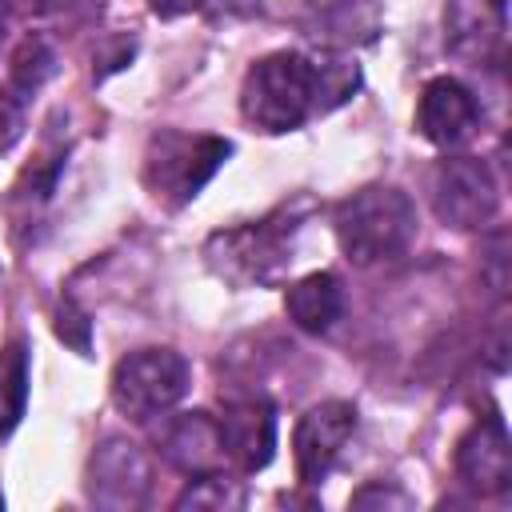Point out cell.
<instances>
[{
  "label": "cell",
  "instance_id": "cell-1",
  "mask_svg": "<svg viewBox=\"0 0 512 512\" xmlns=\"http://www.w3.org/2000/svg\"><path fill=\"white\" fill-rule=\"evenodd\" d=\"M328 112L324 60L308 52H272L256 60L240 84V116L268 136L300 128L308 116Z\"/></svg>",
  "mask_w": 512,
  "mask_h": 512
},
{
  "label": "cell",
  "instance_id": "cell-2",
  "mask_svg": "<svg viewBox=\"0 0 512 512\" xmlns=\"http://www.w3.org/2000/svg\"><path fill=\"white\" fill-rule=\"evenodd\" d=\"M332 228H336L340 252L356 268H372L408 252V244L416 240V208L408 192L392 184H368L336 204Z\"/></svg>",
  "mask_w": 512,
  "mask_h": 512
},
{
  "label": "cell",
  "instance_id": "cell-3",
  "mask_svg": "<svg viewBox=\"0 0 512 512\" xmlns=\"http://www.w3.org/2000/svg\"><path fill=\"white\" fill-rule=\"evenodd\" d=\"M304 212H308V200H296V204H280L276 212H268L260 220L212 232L204 244L208 268L236 288L276 280L280 268L292 260V240L300 232Z\"/></svg>",
  "mask_w": 512,
  "mask_h": 512
},
{
  "label": "cell",
  "instance_id": "cell-4",
  "mask_svg": "<svg viewBox=\"0 0 512 512\" xmlns=\"http://www.w3.org/2000/svg\"><path fill=\"white\" fill-rule=\"evenodd\" d=\"M228 156H232V144L220 136L160 128L144 148V188L160 204L184 208L204 192V184L220 172Z\"/></svg>",
  "mask_w": 512,
  "mask_h": 512
},
{
  "label": "cell",
  "instance_id": "cell-5",
  "mask_svg": "<svg viewBox=\"0 0 512 512\" xmlns=\"http://www.w3.org/2000/svg\"><path fill=\"white\" fill-rule=\"evenodd\" d=\"M188 392V360L176 348H136L112 368V404L132 420L168 412Z\"/></svg>",
  "mask_w": 512,
  "mask_h": 512
},
{
  "label": "cell",
  "instance_id": "cell-6",
  "mask_svg": "<svg viewBox=\"0 0 512 512\" xmlns=\"http://www.w3.org/2000/svg\"><path fill=\"white\" fill-rule=\"evenodd\" d=\"M428 196H432V212L440 224L472 232L496 220L500 212V188L492 168L480 156H444L436 160L432 176H428Z\"/></svg>",
  "mask_w": 512,
  "mask_h": 512
},
{
  "label": "cell",
  "instance_id": "cell-7",
  "mask_svg": "<svg viewBox=\"0 0 512 512\" xmlns=\"http://www.w3.org/2000/svg\"><path fill=\"white\" fill-rule=\"evenodd\" d=\"M356 432V408L348 400H324L308 408L292 432V456H296V476L300 484H320L344 444Z\"/></svg>",
  "mask_w": 512,
  "mask_h": 512
},
{
  "label": "cell",
  "instance_id": "cell-8",
  "mask_svg": "<svg viewBox=\"0 0 512 512\" xmlns=\"http://www.w3.org/2000/svg\"><path fill=\"white\" fill-rule=\"evenodd\" d=\"M444 44L468 64H500L508 44V0H448Z\"/></svg>",
  "mask_w": 512,
  "mask_h": 512
},
{
  "label": "cell",
  "instance_id": "cell-9",
  "mask_svg": "<svg viewBox=\"0 0 512 512\" xmlns=\"http://www.w3.org/2000/svg\"><path fill=\"white\" fill-rule=\"evenodd\" d=\"M152 488V464L148 456L132 444V440H120V436H108L100 440V448L92 452V464H88V492L100 508H140L144 496Z\"/></svg>",
  "mask_w": 512,
  "mask_h": 512
},
{
  "label": "cell",
  "instance_id": "cell-10",
  "mask_svg": "<svg viewBox=\"0 0 512 512\" xmlns=\"http://www.w3.org/2000/svg\"><path fill=\"white\" fill-rule=\"evenodd\" d=\"M456 476L476 496H500L512 484V440L496 412L480 416L456 444Z\"/></svg>",
  "mask_w": 512,
  "mask_h": 512
},
{
  "label": "cell",
  "instance_id": "cell-11",
  "mask_svg": "<svg viewBox=\"0 0 512 512\" xmlns=\"http://www.w3.org/2000/svg\"><path fill=\"white\" fill-rule=\"evenodd\" d=\"M416 128L436 148H460L480 128L476 92L456 76H436L424 84L416 104Z\"/></svg>",
  "mask_w": 512,
  "mask_h": 512
},
{
  "label": "cell",
  "instance_id": "cell-12",
  "mask_svg": "<svg viewBox=\"0 0 512 512\" xmlns=\"http://www.w3.org/2000/svg\"><path fill=\"white\" fill-rule=\"evenodd\" d=\"M220 440L240 472H260L276 452V408L264 396L228 400L220 412Z\"/></svg>",
  "mask_w": 512,
  "mask_h": 512
},
{
  "label": "cell",
  "instance_id": "cell-13",
  "mask_svg": "<svg viewBox=\"0 0 512 512\" xmlns=\"http://www.w3.org/2000/svg\"><path fill=\"white\" fill-rule=\"evenodd\" d=\"M300 32L320 48L372 44L380 32V12L372 0H308L300 12Z\"/></svg>",
  "mask_w": 512,
  "mask_h": 512
},
{
  "label": "cell",
  "instance_id": "cell-14",
  "mask_svg": "<svg viewBox=\"0 0 512 512\" xmlns=\"http://www.w3.org/2000/svg\"><path fill=\"white\" fill-rule=\"evenodd\" d=\"M164 460L188 476H204V472H220L224 468V440H220V420H212L208 412H184L164 428Z\"/></svg>",
  "mask_w": 512,
  "mask_h": 512
},
{
  "label": "cell",
  "instance_id": "cell-15",
  "mask_svg": "<svg viewBox=\"0 0 512 512\" xmlns=\"http://www.w3.org/2000/svg\"><path fill=\"white\" fill-rule=\"evenodd\" d=\"M284 312L300 332H328L344 316V284L332 272H308L284 292Z\"/></svg>",
  "mask_w": 512,
  "mask_h": 512
},
{
  "label": "cell",
  "instance_id": "cell-16",
  "mask_svg": "<svg viewBox=\"0 0 512 512\" xmlns=\"http://www.w3.org/2000/svg\"><path fill=\"white\" fill-rule=\"evenodd\" d=\"M28 404V352L20 340L0 348V436H8Z\"/></svg>",
  "mask_w": 512,
  "mask_h": 512
},
{
  "label": "cell",
  "instance_id": "cell-17",
  "mask_svg": "<svg viewBox=\"0 0 512 512\" xmlns=\"http://www.w3.org/2000/svg\"><path fill=\"white\" fill-rule=\"evenodd\" d=\"M56 72V56H52V48H48V40H40V36H28L20 48H16V56H12V72H8V88L24 100V96H32L48 76Z\"/></svg>",
  "mask_w": 512,
  "mask_h": 512
},
{
  "label": "cell",
  "instance_id": "cell-18",
  "mask_svg": "<svg viewBox=\"0 0 512 512\" xmlns=\"http://www.w3.org/2000/svg\"><path fill=\"white\" fill-rule=\"evenodd\" d=\"M176 508H244V488L240 480H228L224 468L220 472H204L192 476L188 488L176 496Z\"/></svg>",
  "mask_w": 512,
  "mask_h": 512
},
{
  "label": "cell",
  "instance_id": "cell-19",
  "mask_svg": "<svg viewBox=\"0 0 512 512\" xmlns=\"http://www.w3.org/2000/svg\"><path fill=\"white\" fill-rule=\"evenodd\" d=\"M60 168H64V148L56 152H40L16 180V200H28V204H44L52 192H56V180H60Z\"/></svg>",
  "mask_w": 512,
  "mask_h": 512
},
{
  "label": "cell",
  "instance_id": "cell-20",
  "mask_svg": "<svg viewBox=\"0 0 512 512\" xmlns=\"http://www.w3.org/2000/svg\"><path fill=\"white\" fill-rule=\"evenodd\" d=\"M56 336L68 348H76L80 356H88V348H92V320H88V312L76 300H60V308H56Z\"/></svg>",
  "mask_w": 512,
  "mask_h": 512
},
{
  "label": "cell",
  "instance_id": "cell-21",
  "mask_svg": "<svg viewBox=\"0 0 512 512\" xmlns=\"http://www.w3.org/2000/svg\"><path fill=\"white\" fill-rule=\"evenodd\" d=\"M352 508H412V496L400 492L396 484H384V480H368L364 488L352 492L348 500Z\"/></svg>",
  "mask_w": 512,
  "mask_h": 512
},
{
  "label": "cell",
  "instance_id": "cell-22",
  "mask_svg": "<svg viewBox=\"0 0 512 512\" xmlns=\"http://www.w3.org/2000/svg\"><path fill=\"white\" fill-rule=\"evenodd\" d=\"M204 0H148V8L156 12V16H164V20H172V16H188V12H196Z\"/></svg>",
  "mask_w": 512,
  "mask_h": 512
},
{
  "label": "cell",
  "instance_id": "cell-23",
  "mask_svg": "<svg viewBox=\"0 0 512 512\" xmlns=\"http://www.w3.org/2000/svg\"><path fill=\"white\" fill-rule=\"evenodd\" d=\"M4 28H8V8H4V0H0V40H4Z\"/></svg>",
  "mask_w": 512,
  "mask_h": 512
},
{
  "label": "cell",
  "instance_id": "cell-24",
  "mask_svg": "<svg viewBox=\"0 0 512 512\" xmlns=\"http://www.w3.org/2000/svg\"><path fill=\"white\" fill-rule=\"evenodd\" d=\"M0 504H4V496H0Z\"/></svg>",
  "mask_w": 512,
  "mask_h": 512
}]
</instances>
